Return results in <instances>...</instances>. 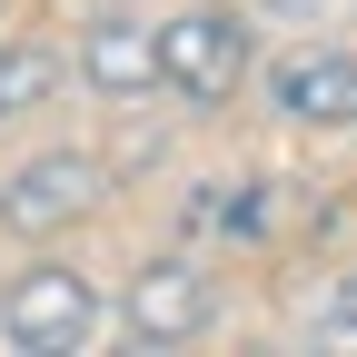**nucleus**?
I'll return each mask as SVG.
<instances>
[{
    "label": "nucleus",
    "mask_w": 357,
    "mask_h": 357,
    "mask_svg": "<svg viewBox=\"0 0 357 357\" xmlns=\"http://www.w3.org/2000/svg\"><path fill=\"white\" fill-rule=\"evenodd\" d=\"M307 347H337V357H357V278H328L318 298H307Z\"/></svg>",
    "instance_id": "8"
},
{
    "label": "nucleus",
    "mask_w": 357,
    "mask_h": 357,
    "mask_svg": "<svg viewBox=\"0 0 357 357\" xmlns=\"http://www.w3.org/2000/svg\"><path fill=\"white\" fill-rule=\"evenodd\" d=\"M119 318H129V337H139V347H189V337H208V318H218V288H208L199 258L169 248V258H139Z\"/></svg>",
    "instance_id": "4"
},
{
    "label": "nucleus",
    "mask_w": 357,
    "mask_h": 357,
    "mask_svg": "<svg viewBox=\"0 0 357 357\" xmlns=\"http://www.w3.org/2000/svg\"><path fill=\"white\" fill-rule=\"evenodd\" d=\"M60 100V50H40V40H0V119H30Z\"/></svg>",
    "instance_id": "7"
},
{
    "label": "nucleus",
    "mask_w": 357,
    "mask_h": 357,
    "mask_svg": "<svg viewBox=\"0 0 357 357\" xmlns=\"http://www.w3.org/2000/svg\"><path fill=\"white\" fill-rule=\"evenodd\" d=\"M89 328H100V288L79 268H20L0 288V347L20 357H79Z\"/></svg>",
    "instance_id": "2"
},
{
    "label": "nucleus",
    "mask_w": 357,
    "mask_h": 357,
    "mask_svg": "<svg viewBox=\"0 0 357 357\" xmlns=\"http://www.w3.org/2000/svg\"><path fill=\"white\" fill-rule=\"evenodd\" d=\"M100 199H109V169L89 149H40L0 178V229L10 238H60L79 218H100Z\"/></svg>",
    "instance_id": "1"
},
{
    "label": "nucleus",
    "mask_w": 357,
    "mask_h": 357,
    "mask_svg": "<svg viewBox=\"0 0 357 357\" xmlns=\"http://www.w3.org/2000/svg\"><path fill=\"white\" fill-rule=\"evenodd\" d=\"M79 79L100 100H149L159 89V20H129V10L79 20Z\"/></svg>",
    "instance_id": "5"
},
{
    "label": "nucleus",
    "mask_w": 357,
    "mask_h": 357,
    "mask_svg": "<svg viewBox=\"0 0 357 357\" xmlns=\"http://www.w3.org/2000/svg\"><path fill=\"white\" fill-rule=\"evenodd\" d=\"M268 100L298 129H357V60L347 50H288L268 70Z\"/></svg>",
    "instance_id": "6"
},
{
    "label": "nucleus",
    "mask_w": 357,
    "mask_h": 357,
    "mask_svg": "<svg viewBox=\"0 0 357 357\" xmlns=\"http://www.w3.org/2000/svg\"><path fill=\"white\" fill-rule=\"evenodd\" d=\"M248 79V20L238 10H178L159 20V89H178L189 109H218Z\"/></svg>",
    "instance_id": "3"
}]
</instances>
